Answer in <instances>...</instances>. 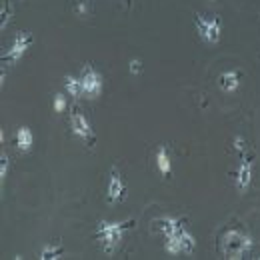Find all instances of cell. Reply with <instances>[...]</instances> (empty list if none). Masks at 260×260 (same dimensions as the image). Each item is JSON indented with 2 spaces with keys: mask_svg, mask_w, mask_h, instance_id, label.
Returning <instances> with one entry per match:
<instances>
[{
  "mask_svg": "<svg viewBox=\"0 0 260 260\" xmlns=\"http://www.w3.org/2000/svg\"><path fill=\"white\" fill-rule=\"evenodd\" d=\"M194 26L198 36L206 44H216L222 34V20L220 16H204V14H194Z\"/></svg>",
  "mask_w": 260,
  "mask_h": 260,
  "instance_id": "cell-3",
  "label": "cell"
},
{
  "mask_svg": "<svg viewBox=\"0 0 260 260\" xmlns=\"http://www.w3.org/2000/svg\"><path fill=\"white\" fill-rule=\"evenodd\" d=\"M126 6H128V8H132V0H126Z\"/></svg>",
  "mask_w": 260,
  "mask_h": 260,
  "instance_id": "cell-18",
  "label": "cell"
},
{
  "mask_svg": "<svg viewBox=\"0 0 260 260\" xmlns=\"http://www.w3.org/2000/svg\"><path fill=\"white\" fill-rule=\"evenodd\" d=\"M130 72H132V74H140V72H142V62H140L138 58L130 60Z\"/></svg>",
  "mask_w": 260,
  "mask_h": 260,
  "instance_id": "cell-17",
  "label": "cell"
},
{
  "mask_svg": "<svg viewBox=\"0 0 260 260\" xmlns=\"http://www.w3.org/2000/svg\"><path fill=\"white\" fill-rule=\"evenodd\" d=\"M60 254H64V246H62V244H58V246H46V248H42L40 258H42V260L58 258Z\"/></svg>",
  "mask_w": 260,
  "mask_h": 260,
  "instance_id": "cell-13",
  "label": "cell"
},
{
  "mask_svg": "<svg viewBox=\"0 0 260 260\" xmlns=\"http://www.w3.org/2000/svg\"><path fill=\"white\" fill-rule=\"evenodd\" d=\"M8 166H10L8 156H6V154H2V162H0V180H2V182H4V180H6V176H8Z\"/></svg>",
  "mask_w": 260,
  "mask_h": 260,
  "instance_id": "cell-14",
  "label": "cell"
},
{
  "mask_svg": "<svg viewBox=\"0 0 260 260\" xmlns=\"http://www.w3.org/2000/svg\"><path fill=\"white\" fill-rule=\"evenodd\" d=\"M234 148L240 152V156L246 152V144H244V140H242V136H234Z\"/></svg>",
  "mask_w": 260,
  "mask_h": 260,
  "instance_id": "cell-16",
  "label": "cell"
},
{
  "mask_svg": "<svg viewBox=\"0 0 260 260\" xmlns=\"http://www.w3.org/2000/svg\"><path fill=\"white\" fill-rule=\"evenodd\" d=\"M132 226H134V220H124V222H108V220H102V222H98L96 240L100 242L102 250L106 254H112L118 248V244H120V240L124 236V230H128Z\"/></svg>",
  "mask_w": 260,
  "mask_h": 260,
  "instance_id": "cell-2",
  "label": "cell"
},
{
  "mask_svg": "<svg viewBox=\"0 0 260 260\" xmlns=\"http://www.w3.org/2000/svg\"><path fill=\"white\" fill-rule=\"evenodd\" d=\"M32 142H34V136L30 128L22 126V128L16 132V146H18V150H22V152L30 150L32 148Z\"/></svg>",
  "mask_w": 260,
  "mask_h": 260,
  "instance_id": "cell-11",
  "label": "cell"
},
{
  "mask_svg": "<svg viewBox=\"0 0 260 260\" xmlns=\"http://www.w3.org/2000/svg\"><path fill=\"white\" fill-rule=\"evenodd\" d=\"M80 84H82V94L94 98L102 92V76L90 64H86L80 72Z\"/></svg>",
  "mask_w": 260,
  "mask_h": 260,
  "instance_id": "cell-6",
  "label": "cell"
},
{
  "mask_svg": "<svg viewBox=\"0 0 260 260\" xmlns=\"http://www.w3.org/2000/svg\"><path fill=\"white\" fill-rule=\"evenodd\" d=\"M156 166H158V170H160L164 178H170L172 166H170V156H168V146L166 144L158 146V150H156Z\"/></svg>",
  "mask_w": 260,
  "mask_h": 260,
  "instance_id": "cell-10",
  "label": "cell"
},
{
  "mask_svg": "<svg viewBox=\"0 0 260 260\" xmlns=\"http://www.w3.org/2000/svg\"><path fill=\"white\" fill-rule=\"evenodd\" d=\"M124 196H126V186H124L118 170L112 166L110 168V178H108V188H106V200L110 204H116V202L124 200Z\"/></svg>",
  "mask_w": 260,
  "mask_h": 260,
  "instance_id": "cell-7",
  "label": "cell"
},
{
  "mask_svg": "<svg viewBox=\"0 0 260 260\" xmlns=\"http://www.w3.org/2000/svg\"><path fill=\"white\" fill-rule=\"evenodd\" d=\"M34 42V36L30 32H20L16 38H14V42H12V46L6 50V54H2V62H18L22 56H24V52L32 46Z\"/></svg>",
  "mask_w": 260,
  "mask_h": 260,
  "instance_id": "cell-5",
  "label": "cell"
},
{
  "mask_svg": "<svg viewBox=\"0 0 260 260\" xmlns=\"http://www.w3.org/2000/svg\"><path fill=\"white\" fill-rule=\"evenodd\" d=\"M234 182H236L238 192H246L248 186H250V182H252V160L246 158L244 154H242V162H240L238 170H236V178H234Z\"/></svg>",
  "mask_w": 260,
  "mask_h": 260,
  "instance_id": "cell-8",
  "label": "cell"
},
{
  "mask_svg": "<svg viewBox=\"0 0 260 260\" xmlns=\"http://www.w3.org/2000/svg\"><path fill=\"white\" fill-rule=\"evenodd\" d=\"M70 126H72V132H74L76 136H80L88 146H94V142H96L94 130L90 128L88 118H86L80 110H76V108L70 112Z\"/></svg>",
  "mask_w": 260,
  "mask_h": 260,
  "instance_id": "cell-4",
  "label": "cell"
},
{
  "mask_svg": "<svg viewBox=\"0 0 260 260\" xmlns=\"http://www.w3.org/2000/svg\"><path fill=\"white\" fill-rule=\"evenodd\" d=\"M252 248V240L246 232L238 230V228H230L226 230L222 236H220V242H218V250L224 258L230 260H238L244 258Z\"/></svg>",
  "mask_w": 260,
  "mask_h": 260,
  "instance_id": "cell-1",
  "label": "cell"
},
{
  "mask_svg": "<svg viewBox=\"0 0 260 260\" xmlns=\"http://www.w3.org/2000/svg\"><path fill=\"white\" fill-rule=\"evenodd\" d=\"M240 70H230V72H222L220 76H218V86L224 90V92H232V90H236L238 88V84H240Z\"/></svg>",
  "mask_w": 260,
  "mask_h": 260,
  "instance_id": "cell-9",
  "label": "cell"
},
{
  "mask_svg": "<svg viewBox=\"0 0 260 260\" xmlns=\"http://www.w3.org/2000/svg\"><path fill=\"white\" fill-rule=\"evenodd\" d=\"M64 88L68 90V94L74 98H78L82 94V84H80V78H76V76H66Z\"/></svg>",
  "mask_w": 260,
  "mask_h": 260,
  "instance_id": "cell-12",
  "label": "cell"
},
{
  "mask_svg": "<svg viewBox=\"0 0 260 260\" xmlns=\"http://www.w3.org/2000/svg\"><path fill=\"white\" fill-rule=\"evenodd\" d=\"M64 108H66V98L62 96V94H56V96H54V110H56V112H62Z\"/></svg>",
  "mask_w": 260,
  "mask_h": 260,
  "instance_id": "cell-15",
  "label": "cell"
}]
</instances>
